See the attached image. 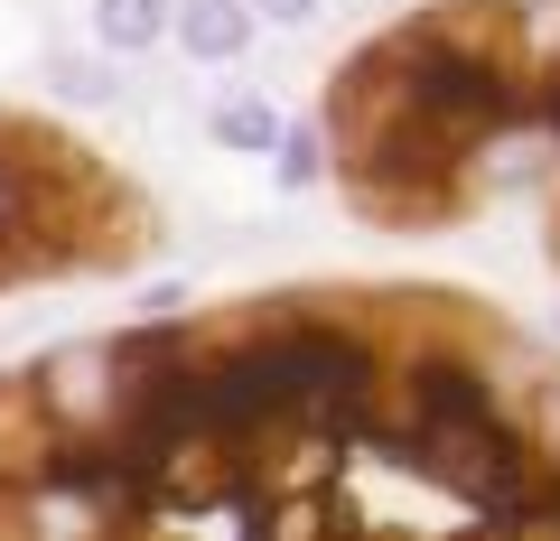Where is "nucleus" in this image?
I'll return each mask as SVG.
<instances>
[{
  "label": "nucleus",
  "instance_id": "obj_6",
  "mask_svg": "<svg viewBox=\"0 0 560 541\" xmlns=\"http://www.w3.org/2000/svg\"><path fill=\"white\" fill-rule=\"evenodd\" d=\"M47 84H57L66 103H113V66H94V57H57Z\"/></svg>",
  "mask_w": 560,
  "mask_h": 541
},
{
  "label": "nucleus",
  "instance_id": "obj_5",
  "mask_svg": "<svg viewBox=\"0 0 560 541\" xmlns=\"http://www.w3.org/2000/svg\"><path fill=\"white\" fill-rule=\"evenodd\" d=\"M271 168H280V187H318L327 178V131H308V121H300V131H280Z\"/></svg>",
  "mask_w": 560,
  "mask_h": 541
},
{
  "label": "nucleus",
  "instance_id": "obj_7",
  "mask_svg": "<svg viewBox=\"0 0 560 541\" xmlns=\"http://www.w3.org/2000/svg\"><path fill=\"white\" fill-rule=\"evenodd\" d=\"M327 0H253V20H280V28H300V20H318Z\"/></svg>",
  "mask_w": 560,
  "mask_h": 541
},
{
  "label": "nucleus",
  "instance_id": "obj_2",
  "mask_svg": "<svg viewBox=\"0 0 560 541\" xmlns=\"http://www.w3.org/2000/svg\"><path fill=\"white\" fill-rule=\"evenodd\" d=\"M168 38L197 66H234L243 47H253V0H178V10H168Z\"/></svg>",
  "mask_w": 560,
  "mask_h": 541
},
{
  "label": "nucleus",
  "instance_id": "obj_4",
  "mask_svg": "<svg viewBox=\"0 0 560 541\" xmlns=\"http://www.w3.org/2000/svg\"><path fill=\"white\" fill-rule=\"evenodd\" d=\"M206 131H215V150L271 160V141L290 131V121H280V103H261V94H234V103H215V121H206Z\"/></svg>",
  "mask_w": 560,
  "mask_h": 541
},
{
  "label": "nucleus",
  "instance_id": "obj_1",
  "mask_svg": "<svg viewBox=\"0 0 560 541\" xmlns=\"http://www.w3.org/2000/svg\"><path fill=\"white\" fill-rule=\"evenodd\" d=\"M0 541H560V364L420 318L280 401L234 318L121 327L0 383Z\"/></svg>",
  "mask_w": 560,
  "mask_h": 541
},
{
  "label": "nucleus",
  "instance_id": "obj_3",
  "mask_svg": "<svg viewBox=\"0 0 560 541\" xmlns=\"http://www.w3.org/2000/svg\"><path fill=\"white\" fill-rule=\"evenodd\" d=\"M168 10H178V0H94L103 57H150V47L168 38Z\"/></svg>",
  "mask_w": 560,
  "mask_h": 541
}]
</instances>
